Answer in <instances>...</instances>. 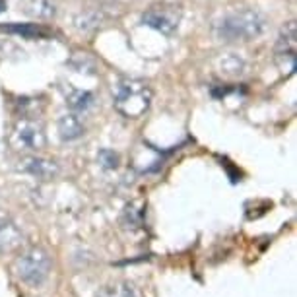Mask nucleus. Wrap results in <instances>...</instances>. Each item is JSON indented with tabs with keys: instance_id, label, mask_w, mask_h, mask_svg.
I'll use <instances>...</instances> for the list:
<instances>
[{
	"instance_id": "obj_1",
	"label": "nucleus",
	"mask_w": 297,
	"mask_h": 297,
	"mask_svg": "<svg viewBox=\"0 0 297 297\" xmlns=\"http://www.w3.org/2000/svg\"><path fill=\"white\" fill-rule=\"evenodd\" d=\"M266 29V18L253 8H241L225 14L216 21L214 31L220 41H253L260 37Z\"/></svg>"
},
{
	"instance_id": "obj_2",
	"label": "nucleus",
	"mask_w": 297,
	"mask_h": 297,
	"mask_svg": "<svg viewBox=\"0 0 297 297\" xmlns=\"http://www.w3.org/2000/svg\"><path fill=\"white\" fill-rule=\"evenodd\" d=\"M113 105L123 117L138 119L151 105V90L142 80H121L113 88Z\"/></svg>"
},
{
	"instance_id": "obj_3",
	"label": "nucleus",
	"mask_w": 297,
	"mask_h": 297,
	"mask_svg": "<svg viewBox=\"0 0 297 297\" xmlns=\"http://www.w3.org/2000/svg\"><path fill=\"white\" fill-rule=\"evenodd\" d=\"M12 146L16 149H31V151H39L47 146V136L43 127L33 121V119H19L12 130V138H10Z\"/></svg>"
},
{
	"instance_id": "obj_4",
	"label": "nucleus",
	"mask_w": 297,
	"mask_h": 297,
	"mask_svg": "<svg viewBox=\"0 0 297 297\" xmlns=\"http://www.w3.org/2000/svg\"><path fill=\"white\" fill-rule=\"evenodd\" d=\"M49 268H51V259L41 249H31L29 253H25L18 260V274H19V278L23 282L31 284V286L43 284V280L49 274Z\"/></svg>"
},
{
	"instance_id": "obj_5",
	"label": "nucleus",
	"mask_w": 297,
	"mask_h": 297,
	"mask_svg": "<svg viewBox=\"0 0 297 297\" xmlns=\"http://www.w3.org/2000/svg\"><path fill=\"white\" fill-rule=\"evenodd\" d=\"M142 23L163 35H173L181 23V8L179 6H151L142 14Z\"/></svg>"
},
{
	"instance_id": "obj_6",
	"label": "nucleus",
	"mask_w": 297,
	"mask_h": 297,
	"mask_svg": "<svg viewBox=\"0 0 297 297\" xmlns=\"http://www.w3.org/2000/svg\"><path fill=\"white\" fill-rule=\"evenodd\" d=\"M296 53L297 25L296 21H288L282 27V33H280L278 45H276V62L282 68V72H294L296 70Z\"/></svg>"
},
{
	"instance_id": "obj_7",
	"label": "nucleus",
	"mask_w": 297,
	"mask_h": 297,
	"mask_svg": "<svg viewBox=\"0 0 297 297\" xmlns=\"http://www.w3.org/2000/svg\"><path fill=\"white\" fill-rule=\"evenodd\" d=\"M214 66L218 70V74L225 76V78H239L243 74H247V60L243 56H239L237 53H222L216 60Z\"/></svg>"
},
{
	"instance_id": "obj_8",
	"label": "nucleus",
	"mask_w": 297,
	"mask_h": 297,
	"mask_svg": "<svg viewBox=\"0 0 297 297\" xmlns=\"http://www.w3.org/2000/svg\"><path fill=\"white\" fill-rule=\"evenodd\" d=\"M21 169L27 171L29 175L37 177V179H43V181L53 179L58 171L55 161H49V159H43V157H25L21 161Z\"/></svg>"
},
{
	"instance_id": "obj_9",
	"label": "nucleus",
	"mask_w": 297,
	"mask_h": 297,
	"mask_svg": "<svg viewBox=\"0 0 297 297\" xmlns=\"http://www.w3.org/2000/svg\"><path fill=\"white\" fill-rule=\"evenodd\" d=\"M56 129H58V136L64 140V142H72V140H78L82 134H84V125H82V121L76 117V115H62L60 119H58V125H56Z\"/></svg>"
},
{
	"instance_id": "obj_10",
	"label": "nucleus",
	"mask_w": 297,
	"mask_h": 297,
	"mask_svg": "<svg viewBox=\"0 0 297 297\" xmlns=\"http://www.w3.org/2000/svg\"><path fill=\"white\" fill-rule=\"evenodd\" d=\"M19 10L35 19H49L55 16V4L51 0H21Z\"/></svg>"
},
{
	"instance_id": "obj_11",
	"label": "nucleus",
	"mask_w": 297,
	"mask_h": 297,
	"mask_svg": "<svg viewBox=\"0 0 297 297\" xmlns=\"http://www.w3.org/2000/svg\"><path fill=\"white\" fill-rule=\"evenodd\" d=\"M95 97L92 92L86 90H70L66 93V105L74 111V113H86L92 105H93Z\"/></svg>"
},
{
	"instance_id": "obj_12",
	"label": "nucleus",
	"mask_w": 297,
	"mask_h": 297,
	"mask_svg": "<svg viewBox=\"0 0 297 297\" xmlns=\"http://www.w3.org/2000/svg\"><path fill=\"white\" fill-rule=\"evenodd\" d=\"M21 241V233L19 229L8 222V220H0V251H12L14 247H18Z\"/></svg>"
},
{
	"instance_id": "obj_13",
	"label": "nucleus",
	"mask_w": 297,
	"mask_h": 297,
	"mask_svg": "<svg viewBox=\"0 0 297 297\" xmlns=\"http://www.w3.org/2000/svg\"><path fill=\"white\" fill-rule=\"evenodd\" d=\"M101 21H103V16H101L99 12H95V10H90V12L78 14L76 19H74V25H76V29L88 33V31L97 29V27L101 25Z\"/></svg>"
},
{
	"instance_id": "obj_14",
	"label": "nucleus",
	"mask_w": 297,
	"mask_h": 297,
	"mask_svg": "<svg viewBox=\"0 0 297 297\" xmlns=\"http://www.w3.org/2000/svg\"><path fill=\"white\" fill-rule=\"evenodd\" d=\"M8 31H14V33H19V35H23V37H41V35H45L43 33V29L41 27H35V25H31V23H25V25H8L6 27Z\"/></svg>"
},
{
	"instance_id": "obj_15",
	"label": "nucleus",
	"mask_w": 297,
	"mask_h": 297,
	"mask_svg": "<svg viewBox=\"0 0 297 297\" xmlns=\"http://www.w3.org/2000/svg\"><path fill=\"white\" fill-rule=\"evenodd\" d=\"M18 107H19V111H21V117L29 119V117H33V115L37 113V99H27V97H23V99L18 101Z\"/></svg>"
},
{
	"instance_id": "obj_16",
	"label": "nucleus",
	"mask_w": 297,
	"mask_h": 297,
	"mask_svg": "<svg viewBox=\"0 0 297 297\" xmlns=\"http://www.w3.org/2000/svg\"><path fill=\"white\" fill-rule=\"evenodd\" d=\"M99 161H101V165H103L105 169H115V167L119 165V157H117V153L111 151V149H101V151H99Z\"/></svg>"
},
{
	"instance_id": "obj_17",
	"label": "nucleus",
	"mask_w": 297,
	"mask_h": 297,
	"mask_svg": "<svg viewBox=\"0 0 297 297\" xmlns=\"http://www.w3.org/2000/svg\"><path fill=\"white\" fill-rule=\"evenodd\" d=\"M4 8H6V4H4V2H2V0H0V12H2V10H4Z\"/></svg>"
}]
</instances>
